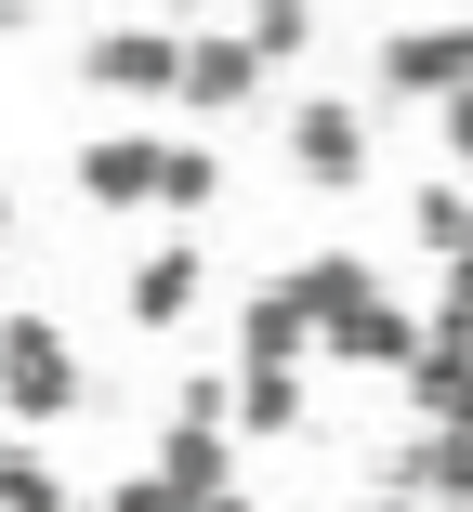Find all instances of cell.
<instances>
[{"label": "cell", "instance_id": "277c9868", "mask_svg": "<svg viewBox=\"0 0 473 512\" xmlns=\"http://www.w3.org/2000/svg\"><path fill=\"white\" fill-rule=\"evenodd\" d=\"M79 79L158 106V92H184V40H171V27H92V40H79Z\"/></svg>", "mask_w": 473, "mask_h": 512}, {"label": "cell", "instance_id": "44dd1931", "mask_svg": "<svg viewBox=\"0 0 473 512\" xmlns=\"http://www.w3.org/2000/svg\"><path fill=\"white\" fill-rule=\"evenodd\" d=\"M0 447H14V434H0Z\"/></svg>", "mask_w": 473, "mask_h": 512}, {"label": "cell", "instance_id": "6da1fadb", "mask_svg": "<svg viewBox=\"0 0 473 512\" xmlns=\"http://www.w3.org/2000/svg\"><path fill=\"white\" fill-rule=\"evenodd\" d=\"M79 407H92L79 342H66L53 316H0V421H14V434H40V421H79Z\"/></svg>", "mask_w": 473, "mask_h": 512}, {"label": "cell", "instance_id": "7402d4cb", "mask_svg": "<svg viewBox=\"0 0 473 512\" xmlns=\"http://www.w3.org/2000/svg\"><path fill=\"white\" fill-rule=\"evenodd\" d=\"M250 14H263V0H250Z\"/></svg>", "mask_w": 473, "mask_h": 512}, {"label": "cell", "instance_id": "9a60e30c", "mask_svg": "<svg viewBox=\"0 0 473 512\" xmlns=\"http://www.w3.org/2000/svg\"><path fill=\"white\" fill-rule=\"evenodd\" d=\"M0 512H79V499L53 486V460H40L27 434H14V447H0Z\"/></svg>", "mask_w": 473, "mask_h": 512}, {"label": "cell", "instance_id": "ffe728a7", "mask_svg": "<svg viewBox=\"0 0 473 512\" xmlns=\"http://www.w3.org/2000/svg\"><path fill=\"white\" fill-rule=\"evenodd\" d=\"M460 276H473V250H460Z\"/></svg>", "mask_w": 473, "mask_h": 512}, {"label": "cell", "instance_id": "8992f818", "mask_svg": "<svg viewBox=\"0 0 473 512\" xmlns=\"http://www.w3.org/2000/svg\"><path fill=\"white\" fill-rule=\"evenodd\" d=\"M119 302H132V329H184V316H198V302H211V250H198V237H171V250H145Z\"/></svg>", "mask_w": 473, "mask_h": 512}, {"label": "cell", "instance_id": "3957f363", "mask_svg": "<svg viewBox=\"0 0 473 512\" xmlns=\"http://www.w3.org/2000/svg\"><path fill=\"white\" fill-rule=\"evenodd\" d=\"M382 92H395V106H447V92H473V14L395 27V40H382Z\"/></svg>", "mask_w": 473, "mask_h": 512}, {"label": "cell", "instance_id": "5bb4252c", "mask_svg": "<svg viewBox=\"0 0 473 512\" xmlns=\"http://www.w3.org/2000/svg\"><path fill=\"white\" fill-rule=\"evenodd\" d=\"M224 197V158L211 145H158V211H211Z\"/></svg>", "mask_w": 473, "mask_h": 512}, {"label": "cell", "instance_id": "e0dca14e", "mask_svg": "<svg viewBox=\"0 0 473 512\" xmlns=\"http://www.w3.org/2000/svg\"><path fill=\"white\" fill-rule=\"evenodd\" d=\"M106 512H198V499H184V486L145 460V473H106Z\"/></svg>", "mask_w": 473, "mask_h": 512}, {"label": "cell", "instance_id": "4fadbf2b", "mask_svg": "<svg viewBox=\"0 0 473 512\" xmlns=\"http://www.w3.org/2000/svg\"><path fill=\"white\" fill-rule=\"evenodd\" d=\"M408 224H421V250H447V263H460V250H473V184H447V171H434V184L408 197Z\"/></svg>", "mask_w": 473, "mask_h": 512}, {"label": "cell", "instance_id": "7a4b0ae2", "mask_svg": "<svg viewBox=\"0 0 473 512\" xmlns=\"http://www.w3.org/2000/svg\"><path fill=\"white\" fill-rule=\"evenodd\" d=\"M290 171H303L316 197H355V184H368V106L303 92V106H290Z\"/></svg>", "mask_w": 473, "mask_h": 512}, {"label": "cell", "instance_id": "5b68a950", "mask_svg": "<svg viewBox=\"0 0 473 512\" xmlns=\"http://www.w3.org/2000/svg\"><path fill=\"white\" fill-rule=\"evenodd\" d=\"M316 342H329V368H408V355H421V316L382 302V289H355L342 316H316Z\"/></svg>", "mask_w": 473, "mask_h": 512}, {"label": "cell", "instance_id": "603a6c76", "mask_svg": "<svg viewBox=\"0 0 473 512\" xmlns=\"http://www.w3.org/2000/svg\"><path fill=\"white\" fill-rule=\"evenodd\" d=\"M224 512H237V499H224Z\"/></svg>", "mask_w": 473, "mask_h": 512}, {"label": "cell", "instance_id": "2e32d148", "mask_svg": "<svg viewBox=\"0 0 473 512\" xmlns=\"http://www.w3.org/2000/svg\"><path fill=\"white\" fill-rule=\"evenodd\" d=\"M171 421H211V434H237V381H224V368H184V394H171Z\"/></svg>", "mask_w": 473, "mask_h": 512}, {"label": "cell", "instance_id": "52a82bcc", "mask_svg": "<svg viewBox=\"0 0 473 512\" xmlns=\"http://www.w3.org/2000/svg\"><path fill=\"white\" fill-rule=\"evenodd\" d=\"M382 486H408V499H473V421H421V434L382 460Z\"/></svg>", "mask_w": 473, "mask_h": 512}, {"label": "cell", "instance_id": "ac0fdd59", "mask_svg": "<svg viewBox=\"0 0 473 512\" xmlns=\"http://www.w3.org/2000/svg\"><path fill=\"white\" fill-rule=\"evenodd\" d=\"M447 145H460V171H473V92H447Z\"/></svg>", "mask_w": 473, "mask_h": 512}, {"label": "cell", "instance_id": "9c48e42d", "mask_svg": "<svg viewBox=\"0 0 473 512\" xmlns=\"http://www.w3.org/2000/svg\"><path fill=\"white\" fill-rule=\"evenodd\" d=\"M250 92H263V53H250V27H198V40H184V106H250Z\"/></svg>", "mask_w": 473, "mask_h": 512}, {"label": "cell", "instance_id": "d6986e66", "mask_svg": "<svg viewBox=\"0 0 473 512\" xmlns=\"http://www.w3.org/2000/svg\"><path fill=\"white\" fill-rule=\"evenodd\" d=\"M0 250H14V197H0Z\"/></svg>", "mask_w": 473, "mask_h": 512}, {"label": "cell", "instance_id": "30bf717a", "mask_svg": "<svg viewBox=\"0 0 473 512\" xmlns=\"http://www.w3.org/2000/svg\"><path fill=\"white\" fill-rule=\"evenodd\" d=\"M408 421H473V342H460V329H421V355H408Z\"/></svg>", "mask_w": 473, "mask_h": 512}, {"label": "cell", "instance_id": "8fae6325", "mask_svg": "<svg viewBox=\"0 0 473 512\" xmlns=\"http://www.w3.org/2000/svg\"><path fill=\"white\" fill-rule=\"evenodd\" d=\"M158 473L198 499V512H224V486H237V434H211V421H171L158 434Z\"/></svg>", "mask_w": 473, "mask_h": 512}, {"label": "cell", "instance_id": "ba28073f", "mask_svg": "<svg viewBox=\"0 0 473 512\" xmlns=\"http://www.w3.org/2000/svg\"><path fill=\"white\" fill-rule=\"evenodd\" d=\"M79 197L92 211H158V145L145 132H92L79 145Z\"/></svg>", "mask_w": 473, "mask_h": 512}, {"label": "cell", "instance_id": "7c38bea8", "mask_svg": "<svg viewBox=\"0 0 473 512\" xmlns=\"http://www.w3.org/2000/svg\"><path fill=\"white\" fill-rule=\"evenodd\" d=\"M303 421H316L303 368H237V434H303Z\"/></svg>", "mask_w": 473, "mask_h": 512}]
</instances>
